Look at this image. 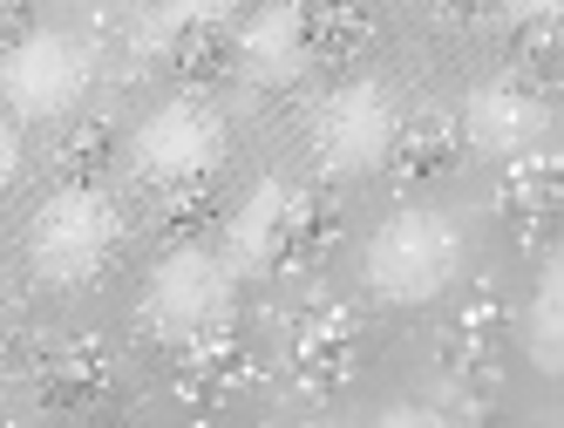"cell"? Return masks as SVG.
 <instances>
[{
	"instance_id": "obj_16",
	"label": "cell",
	"mask_w": 564,
	"mask_h": 428,
	"mask_svg": "<svg viewBox=\"0 0 564 428\" xmlns=\"http://www.w3.org/2000/svg\"><path fill=\"white\" fill-rule=\"evenodd\" d=\"M231 68H238V42H231L225 21L197 14V21L177 28V42H171V75H177V89H218Z\"/></svg>"
},
{
	"instance_id": "obj_13",
	"label": "cell",
	"mask_w": 564,
	"mask_h": 428,
	"mask_svg": "<svg viewBox=\"0 0 564 428\" xmlns=\"http://www.w3.org/2000/svg\"><path fill=\"white\" fill-rule=\"evenodd\" d=\"M456 164H463V136H456L449 116H409V123L394 130L381 171H388L401 190H429V184H442V177H456Z\"/></svg>"
},
{
	"instance_id": "obj_24",
	"label": "cell",
	"mask_w": 564,
	"mask_h": 428,
	"mask_svg": "<svg viewBox=\"0 0 564 428\" xmlns=\"http://www.w3.org/2000/svg\"><path fill=\"white\" fill-rule=\"evenodd\" d=\"M381 421H388V428H422V421H442V408H422V402H401V408H388Z\"/></svg>"
},
{
	"instance_id": "obj_21",
	"label": "cell",
	"mask_w": 564,
	"mask_h": 428,
	"mask_svg": "<svg viewBox=\"0 0 564 428\" xmlns=\"http://www.w3.org/2000/svg\"><path fill=\"white\" fill-rule=\"evenodd\" d=\"M279 205H286V184H259L252 198H246V211L231 218V245L246 252L252 265L265 259V239H272V218H279Z\"/></svg>"
},
{
	"instance_id": "obj_7",
	"label": "cell",
	"mask_w": 564,
	"mask_h": 428,
	"mask_svg": "<svg viewBox=\"0 0 564 428\" xmlns=\"http://www.w3.org/2000/svg\"><path fill=\"white\" fill-rule=\"evenodd\" d=\"M246 381H252V361H246V340H238V327H231V320H212L205 333H191V340L177 347L171 395H177L184 408L212 415V408H225Z\"/></svg>"
},
{
	"instance_id": "obj_25",
	"label": "cell",
	"mask_w": 564,
	"mask_h": 428,
	"mask_svg": "<svg viewBox=\"0 0 564 428\" xmlns=\"http://www.w3.org/2000/svg\"><path fill=\"white\" fill-rule=\"evenodd\" d=\"M429 8H435V14H449V21H469V14L490 8V0H429Z\"/></svg>"
},
{
	"instance_id": "obj_5",
	"label": "cell",
	"mask_w": 564,
	"mask_h": 428,
	"mask_svg": "<svg viewBox=\"0 0 564 428\" xmlns=\"http://www.w3.org/2000/svg\"><path fill=\"white\" fill-rule=\"evenodd\" d=\"M225 157V123L205 109V102H164L150 109L137 136H130V164L150 177V184H205Z\"/></svg>"
},
{
	"instance_id": "obj_9",
	"label": "cell",
	"mask_w": 564,
	"mask_h": 428,
	"mask_svg": "<svg viewBox=\"0 0 564 428\" xmlns=\"http://www.w3.org/2000/svg\"><path fill=\"white\" fill-rule=\"evenodd\" d=\"M340 245V205H334V190L327 184H300L286 190V205H279L272 218V239H265V272H306L319 265Z\"/></svg>"
},
{
	"instance_id": "obj_17",
	"label": "cell",
	"mask_w": 564,
	"mask_h": 428,
	"mask_svg": "<svg viewBox=\"0 0 564 428\" xmlns=\"http://www.w3.org/2000/svg\"><path fill=\"white\" fill-rule=\"evenodd\" d=\"M368 42H375V14L360 8V0H306V55L313 62L340 68Z\"/></svg>"
},
{
	"instance_id": "obj_8",
	"label": "cell",
	"mask_w": 564,
	"mask_h": 428,
	"mask_svg": "<svg viewBox=\"0 0 564 428\" xmlns=\"http://www.w3.org/2000/svg\"><path fill=\"white\" fill-rule=\"evenodd\" d=\"M463 136L490 157H517L544 136V96L523 83V75H497L463 102Z\"/></svg>"
},
{
	"instance_id": "obj_2",
	"label": "cell",
	"mask_w": 564,
	"mask_h": 428,
	"mask_svg": "<svg viewBox=\"0 0 564 428\" xmlns=\"http://www.w3.org/2000/svg\"><path fill=\"white\" fill-rule=\"evenodd\" d=\"M463 272V231L449 211H394L368 245V286L394 306H429Z\"/></svg>"
},
{
	"instance_id": "obj_20",
	"label": "cell",
	"mask_w": 564,
	"mask_h": 428,
	"mask_svg": "<svg viewBox=\"0 0 564 428\" xmlns=\"http://www.w3.org/2000/svg\"><path fill=\"white\" fill-rule=\"evenodd\" d=\"M218 218L225 211H218V190L212 184H177L171 205H164V245H197Z\"/></svg>"
},
{
	"instance_id": "obj_11",
	"label": "cell",
	"mask_w": 564,
	"mask_h": 428,
	"mask_svg": "<svg viewBox=\"0 0 564 428\" xmlns=\"http://www.w3.org/2000/svg\"><path fill=\"white\" fill-rule=\"evenodd\" d=\"M306 62H313L306 55V0H272V8H259L246 21V34H238V68L265 89L300 83Z\"/></svg>"
},
{
	"instance_id": "obj_15",
	"label": "cell",
	"mask_w": 564,
	"mask_h": 428,
	"mask_svg": "<svg viewBox=\"0 0 564 428\" xmlns=\"http://www.w3.org/2000/svg\"><path fill=\"white\" fill-rule=\"evenodd\" d=\"M497 333H503V306L490 293H476L463 314L449 320V340H442V374L456 387H482L497 361Z\"/></svg>"
},
{
	"instance_id": "obj_3",
	"label": "cell",
	"mask_w": 564,
	"mask_h": 428,
	"mask_svg": "<svg viewBox=\"0 0 564 428\" xmlns=\"http://www.w3.org/2000/svg\"><path fill=\"white\" fill-rule=\"evenodd\" d=\"M225 259H212L205 245H171L164 265L150 272V286L137 299V320L156 333V340H191V333H205L212 320H225Z\"/></svg>"
},
{
	"instance_id": "obj_4",
	"label": "cell",
	"mask_w": 564,
	"mask_h": 428,
	"mask_svg": "<svg viewBox=\"0 0 564 428\" xmlns=\"http://www.w3.org/2000/svg\"><path fill=\"white\" fill-rule=\"evenodd\" d=\"M394 96L381 83H340L327 102L313 109V157L327 177H360L388 164L394 143Z\"/></svg>"
},
{
	"instance_id": "obj_14",
	"label": "cell",
	"mask_w": 564,
	"mask_h": 428,
	"mask_svg": "<svg viewBox=\"0 0 564 428\" xmlns=\"http://www.w3.org/2000/svg\"><path fill=\"white\" fill-rule=\"evenodd\" d=\"M116 387V361H109V347L102 340H68L62 354H48V367H42V408H55V415H75V408H96L102 395Z\"/></svg>"
},
{
	"instance_id": "obj_19",
	"label": "cell",
	"mask_w": 564,
	"mask_h": 428,
	"mask_svg": "<svg viewBox=\"0 0 564 428\" xmlns=\"http://www.w3.org/2000/svg\"><path fill=\"white\" fill-rule=\"evenodd\" d=\"M523 340H531V361L544 374H557V354H564V279L544 272L538 293H531V320H523Z\"/></svg>"
},
{
	"instance_id": "obj_12",
	"label": "cell",
	"mask_w": 564,
	"mask_h": 428,
	"mask_svg": "<svg viewBox=\"0 0 564 428\" xmlns=\"http://www.w3.org/2000/svg\"><path fill=\"white\" fill-rule=\"evenodd\" d=\"M293 381L300 395H334L354 381V314L347 306H319L293 327Z\"/></svg>"
},
{
	"instance_id": "obj_27",
	"label": "cell",
	"mask_w": 564,
	"mask_h": 428,
	"mask_svg": "<svg viewBox=\"0 0 564 428\" xmlns=\"http://www.w3.org/2000/svg\"><path fill=\"white\" fill-rule=\"evenodd\" d=\"M143 8H156V0H143Z\"/></svg>"
},
{
	"instance_id": "obj_1",
	"label": "cell",
	"mask_w": 564,
	"mask_h": 428,
	"mask_svg": "<svg viewBox=\"0 0 564 428\" xmlns=\"http://www.w3.org/2000/svg\"><path fill=\"white\" fill-rule=\"evenodd\" d=\"M116 252H123V205L83 177L48 190L28 218V265L48 286H96Z\"/></svg>"
},
{
	"instance_id": "obj_26",
	"label": "cell",
	"mask_w": 564,
	"mask_h": 428,
	"mask_svg": "<svg viewBox=\"0 0 564 428\" xmlns=\"http://www.w3.org/2000/svg\"><path fill=\"white\" fill-rule=\"evenodd\" d=\"M510 14H523V21H557V0H510Z\"/></svg>"
},
{
	"instance_id": "obj_22",
	"label": "cell",
	"mask_w": 564,
	"mask_h": 428,
	"mask_svg": "<svg viewBox=\"0 0 564 428\" xmlns=\"http://www.w3.org/2000/svg\"><path fill=\"white\" fill-rule=\"evenodd\" d=\"M510 62H523L531 75H551L557 68V21H523V14H510Z\"/></svg>"
},
{
	"instance_id": "obj_23",
	"label": "cell",
	"mask_w": 564,
	"mask_h": 428,
	"mask_svg": "<svg viewBox=\"0 0 564 428\" xmlns=\"http://www.w3.org/2000/svg\"><path fill=\"white\" fill-rule=\"evenodd\" d=\"M0 8H8V14H0V48H21V42H34V0H0Z\"/></svg>"
},
{
	"instance_id": "obj_6",
	"label": "cell",
	"mask_w": 564,
	"mask_h": 428,
	"mask_svg": "<svg viewBox=\"0 0 564 428\" xmlns=\"http://www.w3.org/2000/svg\"><path fill=\"white\" fill-rule=\"evenodd\" d=\"M0 96H8V116L21 123H48V116H68L89 96V55L68 34H34L8 55L0 68Z\"/></svg>"
},
{
	"instance_id": "obj_18",
	"label": "cell",
	"mask_w": 564,
	"mask_h": 428,
	"mask_svg": "<svg viewBox=\"0 0 564 428\" xmlns=\"http://www.w3.org/2000/svg\"><path fill=\"white\" fill-rule=\"evenodd\" d=\"M55 164H62L68 177L96 184V177L116 164V123H109V116H75V123H68V136L55 143Z\"/></svg>"
},
{
	"instance_id": "obj_10",
	"label": "cell",
	"mask_w": 564,
	"mask_h": 428,
	"mask_svg": "<svg viewBox=\"0 0 564 428\" xmlns=\"http://www.w3.org/2000/svg\"><path fill=\"white\" fill-rule=\"evenodd\" d=\"M497 211H503V224L517 231L523 245L551 239V224L564 211V164L551 157V150H517V157H503Z\"/></svg>"
}]
</instances>
